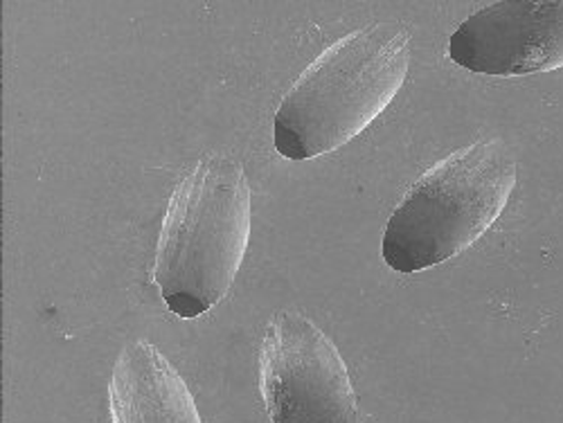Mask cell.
Returning <instances> with one entry per match:
<instances>
[{"mask_svg": "<svg viewBox=\"0 0 563 423\" xmlns=\"http://www.w3.org/2000/svg\"><path fill=\"white\" fill-rule=\"evenodd\" d=\"M109 397L113 423H201L190 388L145 341L126 345L120 354Z\"/></svg>", "mask_w": 563, "mask_h": 423, "instance_id": "cell-6", "label": "cell"}, {"mask_svg": "<svg viewBox=\"0 0 563 423\" xmlns=\"http://www.w3.org/2000/svg\"><path fill=\"white\" fill-rule=\"evenodd\" d=\"M514 185L516 160L500 140L453 152L410 187L390 216L384 261L417 272L464 253L503 214Z\"/></svg>", "mask_w": 563, "mask_h": 423, "instance_id": "cell-3", "label": "cell"}, {"mask_svg": "<svg viewBox=\"0 0 563 423\" xmlns=\"http://www.w3.org/2000/svg\"><path fill=\"white\" fill-rule=\"evenodd\" d=\"M410 64V34L395 23L361 27L330 45L282 100L273 143L289 160L332 154L379 118Z\"/></svg>", "mask_w": 563, "mask_h": 423, "instance_id": "cell-1", "label": "cell"}, {"mask_svg": "<svg viewBox=\"0 0 563 423\" xmlns=\"http://www.w3.org/2000/svg\"><path fill=\"white\" fill-rule=\"evenodd\" d=\"M260 390L273 423H358L347 365L300 313H277L260 349Z\"/></svg>", "mask_w": 563, "mask_h": 423, "instance_id": "cell-4", "label": "cell"}, {"mask_svg": "<svg viewBox=\"0 0 563 423\" xmlns=\"http://www.w3.org/2000/svg\"><path fill=\"white\" fill-rule=\"evenodd\" d=\"M251 240V187L221 156L201 160L167 205L154 281L180 318H199L225 298Z\"/></svg>", "mask_w": 563, "mask_h": 423, "instance_id": "cell-2", "label": "cell"}, {"mask_svg": "<svg viewBox=\"0 0 563 423\" xmlns=\"http://www.w3.org/2000/svg\"><path fill=\"white\" fill-rule=\"evenodd\" d=\"M457 66L494 77L563 68V0H500L468 16L449 38Z\"/></svg>", "mask_w": 563, "mask_h": 423, "instance_id": "cell-5", "label": "cell"}]
</instances>
